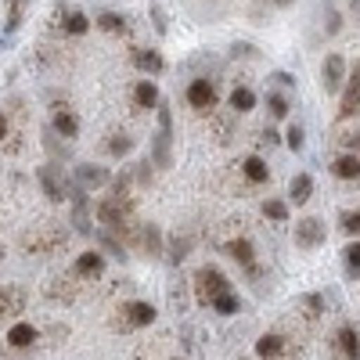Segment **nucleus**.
I'll return each mask as SVG.
<instances>
[{
	"label": "nucleus",
	"instance_id": "2f4dec72",
	"mask_svg": "<svg viewBox=\"0 0 360 360\" xmlns=\"http://www.w3.org/2000/svg\"><path fill=\"white\" fill-rule=\"evenodd\" d=\"M342 256H346V270L356 278V274H360V242L346 245V249H342Z\"/></svg>",
	"mask_w": 360,
	"mask_h": 360
},
{
	"label": "nucleus",
	"instance_id": "0eeeda50",
	"mask_svg": "<svg viewBox=\"0 0 360 360\" xmlns=\"http://www.w3.org/2000/svg\"><path fill=\"white\" fill-rule=\"evenodd\" d=\"M37 176H40V184H44V195H47L51 202H65V198H72V195H69V184H65V173L58 169L54 162L40 166V169H37Z\"/></svg>",
	"mask_w": 360,
	"mask_h": 360
},
{
	"label": "nucleus",
	"instance_id": "f8f14e48",
	"mask_svg": "<svg viewBox=\"0 0 360 360\" xmlns=\"http://www.w3.org/2000/svg\"><path fill=\"white\" fill-rule=\"evenodd\" d=\"M224 252H227L234 263H242L245 270L256 266V249H252L249 238H227V242H224Z\"/></svg>",
	"mask_w": 360,
	"mask_h": 360
},
{
	"label": "nucleus",
	"instance_id": "ea45409f",
	"mask_svg": "<svg viewBox=\"0 0 360 360\" xmlns=\"http://www.w3.org/2000/svg\"><path fill=\"white\" fill-rule=\"evenodd\" d=\"M8 130H11V127H8V115H4V112H0V144H4V141H8Z\"/></svg>",
	"mask_w": 360,
	"mask_h": 360
},
{
	"label": "nucleus",
	"instance_id": "4468645a",
	"mask_svg": "<svg viewBox=\"0 0 360 360\" xmlns=\"http://www.w3.org/2000/svg\"><path fill=\"white\" fill-rule=\"evenodd\" d=\"M79 278L76 274H69V278H51V285H47V295L51 299H58V303H72V299L79 295Z\"/></svg>",
	"mask_w": 360,
	"mask_h": 360
},
{
	"label": "nucleus",
	"instance_id": "f03ea898",
	"mask_svg": "<svg viewBox=\"0 0 360 360\" xmlns=\"http://www.w3.org/2000/svg\"><path fill=\"white\" fill-rule=\"evenodd\" d=\"M191 285H195V299H198L202 307H209L217 295L231 292V281H227V274H224L220 266H198Z\"/></svg>",
	"mask_w": 360,
	"mask_h": 360
},
{
	"label": "nucleus",
	"instance_id": "c85d7f7f",
	"mask_svg": "<svg viewBox=\"0 0 360 360\" xmlns=\"http://www.w3.org/2000/svg\"><path fill=\"white\" fill-rule=\"evenodd\" d=\"M62 25H65V33H69V37H83V33H90V18H86L83 11H69V18H65Z\"/></svg>",
	"mask_w": 360,
	"mask_h": 360
},
{
	"label": "nucleus",
	"instance_id": "a19ab883",
	"mask_svg": "<svg viewBox=\"0 0 360 360\" xmlns=\"http://www.w3.org/2000/svg\"><path fill=\"white\" fill-rule=\"evenodd\" d=\"M270 4H278V8H285V4H288V0H270Z\"/></svg>",
	"mask_w": 360,
	"mask_h": 360
},
{
	"label": "nucleus",
	"instance_id": "5701e85b",
	"mask_svg": "<svg viewBox=\"0 0 360 360\" xmlns=\"http://www.w3.org/2000/svg\"><path fill=\"white\" fill-rule=\"evenodd\" d=\"M134 105L137 108H159V86L152 79H141L134 86Z\"/></svg>",
	"mask_w": 360,
	"mask_h": 360
},
{
	"label": "nucleus",
	"instance_id": "a878e982",
	"mask_svg": "<svg viewBox=\"0 0 360 360\" xmlns=\"http://www.w3.org/2000/svg\"><path fill=\"white\" fill-rule=\"evenodd\" d=\"M310 191H314L310 173H295V176H292V188H288V198H292L295 205H303V202L310 198Z\"/></svg>",
	"mask_w": 360,
	"mask_h": 360
},
{
	"label": "nucleus",
	"instance_id": "393cba45",
	"mask_svg": "<svg viewBox=\"0 0 360 360\" xmlns=\"http://www.w3.org/2000/svg\"><path fill=\"white\" fill-rule=\"evenodd\" d=\"M256 108V94L249 86H234L231 90V112L234 115H245V112H252Z\"/></svg>",
	"mask_w": 360,
	"mask_h": 360
},
{
	"label": "nucleus",
	"instance_id": "c9c22d12",
	"mask_svg": "<svg viewBox=\"0 0 360 360\" xmlns=\"http://www.w3.org/2000/svg\"><path fill=\"white\" fill-rule=\"evenodd\" d=\"M339 224H342V231H346V234H360V213H342V217H339Z\"/></svg>",
	"mask_w": 360,
	"mask_h": 360
},
{
	"label": "nucleus",
	"instance_id": "7c9ffc66",
	"mask_svg": "<svg viewBox=\"0 0 360 360\" xmlns=\"http://www.w3.org/2000/svg\"><path fill=\"white\" fill-rule=\"evenodd\" d=\"M263 217L274 220V224H285V220H288V205H285L281 198H266V202H263Z\"/></svg>",
	"mask_w": 360,
	"mask_h": 360
},
{
	"label": "nucleus",
	"instance_id": "9b49d317",
	"mask_svg": "<svg viewBox=\"0 0 360 360\" xmlns=\"http://www.w3.org/2000/svg\"><path fill=\"white\" fill-rule=\"evenodd\" d=\"M335 356L339 360H360V332L353 324H342L335 332Z\"/></svg>",
	"mask_w": 360,
	"mask_h": 360
},
{
	"label": "nucleus",
	"instance_id": "aec40b11",
	"mask_svg": "<svg viewBox=\"0 0 360 360\" xmlns=\"http://www.w3.org/2000/svg\"><path fill=\"white\" fill-rule=\"evenodd\" d=\"M76 176H79L83 188H105V184H112V173L105 166H94V162H83L76 169Z\"/></svg>",
	"mask_w": 360,
	"mask_h": 360
},
{
	"label": "nucleus",
	"instance_id": "1a4fd4ad",
	"mask_svg": "<svg viewBox=\"0 0 360 360\" xmlns=\"http://www.w3.org/2000/svg\"><path fill=\"white\" fill-rule=\"evenodd\" d=\"M360 112V62L353 65V72L346 76V86H342V98H339V119H349Z\"/></svg>",
	"mask_w": 360,
	"mask_h": 360
},
{
	"label": "nucleus",
	"instance_id": "423d86ee",
	"mask_svg": "<svg viewBox=\"0 0 360 360\" xmlns=\"http://www.w3.org/2000/svg\"><path fill=\"white\" fill-rule=\"evenodd\" d=\"M217 86L209 83L205 76H198V79H191L188 83V105L195 108V112H202V115H213L217 112Z\"/></svg>",
	"mask_w": 360,
	"mask_h": 360
},
{
	"label": "nucleus",
	"instance_id": "f257e3e1",
	"mask_svg": "<svg viewBox=\"0 0 360 360\" xmlns=\"http://www.w3.org/2000/svg\"><path fill=\"white\" fill-rule=\"evenodd\" d=\"M155 317H159V310L152 303H144V299H130V303H123L115 310L112 328H115V332H137V328L155 324Z\"/></svg>",
	"mask_w": 360,
	"mask_h": 360
},
{
	"label": "nucleus",
	"instance_id": "4c0bfd02",
	"mask_svg": "<svg viewBox=\"0 0 360 360\" xmlns=\"http://www.w3.org/2000/svg\"><path fill=\"white\" fill-rule=\"evenodd\" d=\"M303 307H307V314H310V317H317V314H321V307H324V299H321V295H307V299H303Z\"/></svg>",
	"mask_w": 360,
	"mask_h": 360
},
{
	"label": "nucleus",
	"instance_id": "20e7f679",
	"mask_svg": "<svg viewBox=\"0 0 360 360\" xmlns=\"http://www.w3.org/2000/svg\"><path fill=\"white\" fill-rule=\"evenodd\" d=\"M159 130H155V144H152V162L159 166V169H169V162H173V152H169V144H173V115H169V108L159 101Z\"/></svg>",
	"mask_w": 360,
	"mask_h": 360
},
{
	"label": "nucleus",
	"instance_id": "473e14b6",
	"mask_svg": "<svg viewBox=\"0 0 360 360\" xmlns=\"http://www.w3.org/2000/svg\"><path fill=\"white\" fill-rule=\"evenodd\" d=\"M285 144L292 148V152H303V144H307V134H303V127H288V137H285Z\"/></svg>",
	"mask_w": 360,
	"mask_h": 360
},
{
	"label": "nucleus",
	"instance_id": "b1692460",
	"mask_svg": "<svg viewBox=\"0 0 360 360\" xmlns=\"http://www.w3.org/2000/svg\"><path fill=\"white\" fill-rule=\"evenodd\" d=\"M332 173H335L339 180H360V155L342 152V155L332 162Z\"/></svg>",
	"mask_w": 360,
	"mask_h": 360
},
{
	"label": "nucleus",
	"instance_id": "ddd939ff",
	"mask_svg": "<svg viewBox=\"0 0 360 360\" xmlns=\"http://www.w3.org/2000/svg\"><path fill=\"white\" fill-rule=\"evenodd\" d=\"M130 62H134L141 72H148V76H159V72L166 69L162 54H159V51H148V47H134V51H130Z\"/></svg>",
	"mask_w": 360,
	"mask_h": 360
},
{
	"label": "nucleus",
	"instance_id": "412c9836",
	"mask_svg": "<svg viewBox=\"0 0 360 360\" xmlns=\"http://www.w3.org/2000/svg\"><path fill=\"white\" fill-rule=\"evenodd\" d=\"M25 310V292L22 288H0V321H8Z\"/></svg>",
	"mask_w": 360,
	"mask_h": 360
},
{
	"label": "nucleus",
	"instance_id": "bb28decb",
	"mask_svg": "<svg viewBox=\"0 0 360 360\" xmlns=\"http://www.w3.org/2000/svg\"><path fill=\"white\" fill-rule=\"evenodd\" d=\"M209 310H217L220 317H231V314L242 310V303H238V295H234V292H224V295H217L213 303H209Z\"/></svg>",
	"mask_w": 360,
	"mask_h": 360
},
{
	"label": "nucleus",
	"instance_id": "6e6552de",
	"mask_svg": "<svg viewBox=\"0 0 360 360\" xmlns=\"http://www.w3.org/2000/svg\"><path fill=\"white\" fill-rule=\"evenodd\" d=\"M324 238H328V231H324V224H321L317 217H307V220H299V224H295V245L303 249V252L321 249V245H324Z\"/></svg>",
	"mask_w": 360,
	"mask_h": 360
},
{
	"label": "nucleus",
	"instance_id": "72a5a7b5",
	"mask_svg": "<svg viewBox=\"0 0 360 360\" xmlns=\"http://www.w3.org/2000/svg\"><path fill=\"white\" fill-rule=\"evenodd\" d=\"M22 11H25V0H8V29H18Z\"/></svg>",
	"mask_w": 360,
	"mask_h": 360
},
{
	"label": "nucleus",
	"instance_id": "e433bc0d",
	"mask_svg": "<svg viewBox=\"0 0 360 360\" xmlns=\"http://www.w3.org/2000/svg\"><path fill=\"white\" fill-rule=\"evenodd\" d=\"M339 141H342V148H346L349 155H356V152H360V134H342Z\"/></svg>",
	"mask_w": 360,
	"mask_h": 360
},
{
	"label": "nucleus",
	"instance_id": "58836bf2",
	"mask_svg": "<svg viewBox=\"0 0 360 360\" xmlns=\"http://www.w3.org/2000/svg\"><path fill=\"white\" fill-rule=\"evenodd\" d=\"M217 134H220V141H227V134H231V123H227V119H217Z\"/></svg>",
	"mask_w": 360,
	"mask_h": 360
},
{
	"label": "nucleus",
	"instance_id": "7ed1b4c3",
	"mask_svg": "<svg viewBox=\"0 0 360 360\" xmlns=\"http://www.w3.org/2000/svg\"><path fill=\"white\" fill-rule=\"evenodd\" d=\"M69 242V234L62 227H40V231H29L22 238V249L29 256H51V252H62Z\"/></svg>",
	"mask_w": 360,
	"mask_h": 360
},
{
	"label": "nucleus",
	"instance_id": "2eb2a0df",
	"mask_svg": "<svg viewBox=\"0 0 360 360\" xmlns=\"http://www.w3.org/2000/svg\"><path fill=\"white\" fill-rule=\"evenodd\" d=\"M285 349H288V339H285L281 332H270V335H263V339L256 342V356H259V360H281Z\"/></svg>",
	"mask_w": 360,
	"mask_h": 360
},
{
	"label": "nucleus",
	"instance_id": "c756f323",
	"mask_svg": "<svg viewBox=\"0 0 360 360\" xmlns=\"http://www.w3.org/2000/svg\"><path fill=\"white\" fill-rule=\"evenodd\" d=\"M98 29H105V33H127V18L123 15H115V11H105V15H98Z\"/></svg>",
	"mask_w": 360,
	"mask_h": 360
},
{
	"label": "nucleus",
	"instance_id": "f704fd0d",
	"mask_svg": "<svg viewBox=\"0 0 360 360\" xmlns=\"http://www.w3.org/2000/svg\"><path fill=\"white\" fill-rule=\"evenodd\" d=\"M266 105H270V115H274V119H285V115H288V101H285L281 94H270Z\"/></svg>",
	"mask_w": 360,
	"mask_h": 360
},
{
	"label": "nucleus",
	"instance_id": "9d476101",
	"mask_svg": "<svg viewBox=\"0 0 360 360\" xmlns=\"http://www.w3.org/2000/svg\"><path fill=\"white\" fill-rule=\"evenodd\" d=\"M72 274H76L79 281H94V278H101V274H105V252H98V249L79 252L76 263H72Z\"/></svg>",
	"mask_w": 360,
	"mask_h": 360
},
{
	"label": "nucleus",
	"instance_id": "6ab92c4d",
	"mask_svg": "<svg viewBox=\"0 0 360 360\" xmlns=\"http://www.w3.org/2000/svg\"><path fill=\"white\" fill-rule=\"evenodd\" d=\"M238 169H242V176L249 180V184H270V166L259 155H245Z\"/></svg>",
	"mask_w": 360,
	"mask_h": 360
},
{
	"label": "nucleus",
	"instance_id": "cd10ccee",
	"mask_svg": "<svg viewBox=\"0 0 360 360\" xmlns=\"http://www.w3.org/2000/svg\"><path fill=\"white\" fill-rule=\"evenodd\" d=\"M188 249H191V238H188V234H173V238H169V245H166L169 263H180V259L188 256Z\"/></svg>",
	"mask_w": 360,
	"mask_h": 360
},
{
	"label": "nucleus",
	"instance_id": "dca6fc26",
	"mask_svg": "<svg viewBox=\"0 0 360 360\" xmlns=\"http://www.w3.org/2000/svg\"><path fill=\"white\" fill-rule=\"evenodd\" d=\"M37 339H40V332H37V324H11L8 328V346L11 349H29V346H37Z\"/></svg>",
	"mask_w": 360,
	"mask_h": 360
},
{
	"label": "nucleus",
	"instance_id": "a211bd4d",
	"mask_svg": "<svg viewBox=\"0 0 360 360\" xmlns=\"http://www.w3.org/2000/svg\"><path fill=\"white\" fill-rule=\"evenodd\" d=\"M141 249H144V256H152V259H159L162 252H166V242H162V231L155 227V224H144L141 227Z\"/></svg>",
	"mask_w": 360,
	"mask_h": 360
},
{
	"label": "nucleus",
	"instance_id": "39448f33",
	"mask_svg": "<svg viewBox=\"0 0 360 360\" xmlns=\"http://www.w3.org/2000/svg\"><path fill=\"white\" fill-rule=\"evenodd\" d=\"M346 76H349L346 58L342 54H328L324 65H321V86H324V94H342Z\"/></svg>",
	"mask_w": 360,
	"mask_h": 360
},
{
	"label": "nucleus",
	"instance_id": "4be33fe9",
	"mask_svg": "<svg viewBox=\"0 0 360 360\" xmlns=\"http://www.w3.org/2000/svg\"><path fill=\"white\" fill-rule=\"evenodd\" d=\"M130 148H134V137H130L127 130H112V134L105 137V152H108L112 159H123V155H130Z\"/></svg>",
	"mask_w": 360,
	"mask_h": 360
},
{
	"label": "nucleus",
	"instance_id": "f3484780",
	"mask_svg": "<svg viewBox=\"0 0 360 360\" xmlns=\"http://www.w3.org/2000/svg\"><path fill=\"white\" fill-rule=\"evenodd\" d=\"M51 130H54V137H65V141H72V137L79 134V119H76L69 108H54Z\"/></svg>",
	"mask_w": 360,
	"mask_h": 360
}]
</instances>
